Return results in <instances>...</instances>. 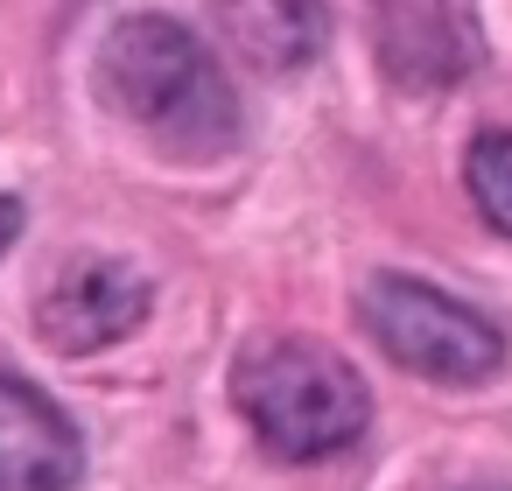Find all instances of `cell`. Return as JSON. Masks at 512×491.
Returning a JSON list of instances; mask_svg holds the SVG:
<instances>
[{
	"label": "cell",
	"mask_w": 512,
	"mask_h": 491,
	"mask_svg": "<svg viewBox=\"0 0 512 491\" xmlns=\"http://www.w3.org/2000/svg\"><path fill=\"white\" fill-rule=\"evenodd\" d=\"M148 309H155V288H148L141 267L85 253V260H71V267L50 281V295L36 302V323H43V337H50L57 351L85 358V351H99V344L134 337V330L148 323Z\"/></svg>",
	"instance_id": "obj_5"
},
{
	"label": "cell",
	"mask_w": 512,
	"mask_h": 491,
	"mask_svg": "<svg viewBox=\"0 0 512 491\" xmlns=\"http://www.w3.org/2000/svg\"><path fill=\"white\" fill-rule=\"evenodd\" d=\"M232 400L246 414V428L288 456V463H316L337 456L365 435L372 421V393L351 372V358L309 344V337H267L232 365Z\"/></svg>",
	"instance_id": "obj_2"
},
{
	"label": "cell",
	"mask_w": 512,
	"mask_h": 491,
	"mask_svg": "<svg viewBox=\"0 0 512 491\" xmlns=\"http://www.w3.org/2000/svg\"><path fill=\"white\" fill-rule=\"evenodd\" d=\"M15 239H22V197H0V260H8Z\"/></svg>",
	"instance_id": "obj_9"
},
{
	"label": "cell",
	"mask_w": 512,
	"mask_h": 491,
	"mask_svg": "<svg viewBox=\"0 0 512 491\" xmlns=\"http://www.w3.org/2000/svg\"><path fill=\"white\" fill-rule=\"evenodd\" d=\"M358 323L393 365H407L421 379H442V386H477L505 365L498 323L477 316L470 302L414 281V274H372L358 288Z\"/></svg>",
	"instance_id": "obj_3"
},
{
	"label": "cell",
	"mask_w": 512,
	"mask_h": 491,
	"mask_svg": "<svg viewBox=\"0 0 512 491\" xmlns=\"http://www.w3.org/2000/svg\"><path fill=\"white\" fill-rule=\"evenodd\" d=\"M99 92L162 155L211 162V155H225L239 141V92H232V78L169 15H127L106 36V50H99Z\"/></svg>",
	"instance_id": "obj_1"
},
{
	"label": "cell",
	"mask_w": 512,
	"mask_h": 491,
	"mask_svg": "<svg viewBox=\"0 0 512 491\" xmlns=\"http://www.w3.org/2000/svg\"><path fill=\"white\" fill-rule=\"evenodd\" d=\"M372 43L400 92H449L484 64V36L463 0H372Z\"/></svg>",
	"instance_id": "obj_4"
},
{
	"label": "cell",
	"mask_w": 512,
	"mask_h": 491,
	"mask_svg": "<svg viewBox=\"0 0 512 491\" xmlns=\"http://www.w3.org/2000/svg\"><path fill=\"white\" fill-rule=\"evenodd\" d=\"M211 22H218V43L267 78H288V71L316 64L323 43H330L323 0H211Z\"/></svg>",
	"instance_id": "obj_7"
},
{
	"label": "cell",
	"mask_w": 512,
	"mask_h": 491,
	"mask_svg": "<svg viewBox=\"0 0 512 491\" xmlns=\"http://www.w3.org/2000/svg\"><path fill=\"white\" fill-rule=\"evenodd\" d=\"M463 183H470V204L512 239V134H505V127H491V134L470 141V155H463Z\"/></svg>",
	"instance_id": "obj_8"
},
{
	"label": "cell",
	"mask_w": 512,
	"mask_h": 491,
	"mask_svg": "<svg viewBox=\"0 0 512 491\" xmlns=\"http://www.w3.org/2000/svg\"><path fill=\"white\" fill-rule=\"evenodd\" d=\"M85 477V442L71 414L29 379L0 372V491H71Z\"/></svg>",
	"instance_id": "obj_6"
}]
</instances>
